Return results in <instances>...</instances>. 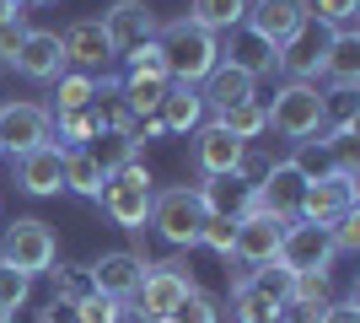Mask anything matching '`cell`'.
Masks as SVG:
<instances>
[{
  "mask_svg": "<svg viewBox=\"0 0 360 323\" xmlns=\"http://www.w3.org/2000/svg\"><path fill=\"white\" fill-rule=\"evenodd\" d=\"M156 49H162V60H167V76L183 81V87H199V81H205L215 65H221V44H215V32L194 27L188 16H172V22H162V32H156Z\"/></svg>",
  "mask_w": 360,
  "mask_h": 323,
  "instance_id": "6da1fadb",
  "label": "cell"
},
{
  "mask_svg": "<svg viewBox=\"0 0 360 323\" xmlns=\"http://www.w3.org/2000/svg\"><path fill=\"white\" fill-rule=\"evenodd\" d=\"M264 113H269V129L274 135L296 140V146H307V140H323V92H317V81H285L280 92H274V103H264Z\"/></svg>",
  "mask_w": 360,
  "mask_h": 323,
  "instance_id": "7a4b0ae2",
  "label": "cell"
},
{
  "mask_svg": "<svg viewBox=\"0 0 360 323\" xmlns=\"http://www.w3.org/2000/svg\"><path fill=\"white\" fill-rule=\"evenodd\" d=\"M150 200H156V178H150V167L140 162V156L129 162V167L108 172L103 194H97L103 215L113 221V227H124V232H135V227L150 221Z\"/></svg>",
  "mask_w": 360,
  "mask_h": 323,
  "instance_id": "3957f363",
  "label": "cell"
},
{
  "mask_svg": "<svg viewBox=\"0 0 360 323\" xmlns=\"http://www.w3.org/2000/svg\"><path fill=\"white\" fill-rule=\"evenodd\" d=\"M199 227H205V200H199V189H188V184L156 189V200H150V232H156L172 253L199 248Z\"/></svg>",
  "mask_w": 360,
  "mask_h": 323,
  "instance_id": "277c9868",
  "label": "cell"
},
{
  "mask_svg": "<svg viewBox=\"0 0 360 323\" xmlns=\"http://www.w3.org/2000/svg\"><path fill=\"white\" fill-rule=\"evenodd\" d=\"M54 259H60V237H54V227L38 221V215H16L11 227H6V237H0V264L22 270L27 280L49 275Z\"/></svg>",
  "mask_w": 360,
  "mask_h": 323,
  "instance_id": "5b68a950",
  "label": "cell"
},
{
  "mask_svg": "<svg viewBox=\"0 0 360 323\" xmlns=\"http://www.w3.org/2000/svg\"><path fill=\"white\" fill-rule=\"evenodd\" d=\"M103 38H108V54H119V60H129V54H140L146 44H156V32H162V16L150 11L146 0H113L103 11Z\"/></svg>",
  "mask_w": 360,
  "mask_h": 323,
  "instance_id": "8992f818",
  "label": "cell"
},
{
  "mask_svg": "<svg viewBox=\"0 0 360 323\" xmlns=\"http://www.w3.org/2000/svg\"><path fill=\"white\" fill-rule=\"evenodd\" d=\"M188 291H194L188 259H183V253H167V259H156L146 270V280H140V291H135V308H140V318H167Z\"/></svg>",
  "mask_w": 360,
  "mask_h": 323,
  "instance_id": "52a82bcc",
  "label": "cell"
},
{
  "mask_svg": "<svg viewBox=\"0 0 360 323\" xmlns=\"http://www.w3.org/2000/svg\"><path fill=\"white\" fill-rule=\"evenodd\" d=\"M285 296H290V275L280 264H264V270H253L248 286L231 291V318L237 323H274L280 308H285Z\"/></svg>",
  "mask_w": 360,
  "mask_h": 323,
  "instance_id": "ba28073f",
  "label": "cell"
},
{
  "mask_svg": "<svg viewBox=\"0 0 360 323\" xmlns=\"http://www.w3.org/2000/svg\"><path fill=\"white\" fill-rule=\"evenodd\" d=\"M333 259H339V253H333L328 227L285 221V232H280V253H274V264H280L285 275H312V270H328Z\"/></svg>",
  "mask_w": 360,
  "mask_h": 323,
  "instance_id": "9c48e42d",
  "label": "cell"
},
{
  "mask_svg": "<svg viewBox=\"0 0 360 323\" xmlns=\"http://www.w3.org/2000/svg\"><path fill=\"white\" fill-rule=\"evenodd\" d=\"M307 22H312L307 0H248V16H242V27L253 32L258 44H269L274 54H280Z\"/></svg>",
  "mask_w": 360,
  "mask_h": 323,
  "instance_id": "30bf717a",
  "label": "cell"
},
{
  "mask_svg": "<svg viewBox=\"0 0 360 323\" xmlns=\"http://www.w3.org/2000/svg\"><path fill=\"white\" fill-rule=\"evenodd\" d=\"M360 210V178H345V172H323L307 184L301 194V215L296 221H312V227H333L339 215Z\"/></svg>",
  "mask_w": 360,
  "mask_h": 323,
  "instance_id": "8fae6325",
  "label": "cell"
},
{
  "mask_svg": "<svg viewBox=\"0 0 360 323\" xmlns=\"http://www.w3.org/2000/svg\"><path fill=\"white\" fill-rule=\"evenodd\" d=\"M301 194H307V178H301V167H296V162H274V167L253 184V215L296 221V215H301Z\"/></svg>",
  "mask_w": 360,
  "mask_h": 323,
  "instance_id": "7c38bea8",
  "label": "cell"
},
{
  "mask_svg": "<svg viewBox=\"0 0 360 323\" xmlns=\"http://www.w3.org/2000/svg\"><path fill=\"white\" fill-rule=\"evenodd\" d=\"M54 140V113L44 103H6L0 108V151H32V146H44Z\"/></svg>",
  "mask_w": 360,
  "mask_h": 323,
  "instance_id": "4fadbf2b",
  "label": "cell"
},
{
  "mask_svg": "<svg viewBox=\"0 0 360 323\" xmlns=\"http://www.w3.org/2000/svg\"><path fill=\"white\" fill-rule=\"evenodd\" d=\"M86 275H91V291H97V296L135 302L140 280H146V264H140L129 248H108V253H97V259L86 264Z\"/></svg>",
  "mask_w": 360,
  "mask_h": 323,
  "instance_id": "5bb4252c",
  "label": "cell"
},
{
  "mask_svg": "<svg viewBox=\"0 0 360 323\" xmlns=\"http://www.w3.org/2000/svg\"><path fill=\"white\" fill-rule=\"evenodd\" d=\"M16 184L27 189V194H38V200L60 194V189H65V146L44 140V146L22 151V156H16Z\"/></svg>",
  "mask_w": 360,
  "mask_h": 323,
  "instance_id": "9a60e30c",
  "label": "cell"
},
{
  "mask_svg": "<svg viewBox=\"0 0 360 323\" xmlns=\"http://www.w3.org/2000/svg\"><path fill=\"white\" fill-rule=\"evenodd\" d=\"M280 232H285V221H274V215H242L237 237H231V259L253 264V270L274 264V253H280Z\"/></svg>",
  "mask_w": 360,
  "mask_h": 323,
  "instance_id": "2e32d148",
  "label": "cell"
},
{
  "mask_svg": "<svg viewBox=\"0 0 360 323\" xmlns=\"http://www.w3.org/2000/svg\"><path fill=\"white\" fill-rule=\"evenodd\" d=\"M323 54H328V27L307 22V27L274 54V65L285 70V81H317V76H323Z\"/></svg>",
  "mask_w": 360,
  "mask_h": 323,
  "instance_id": "e0dca14e",
  "label": "cell"
},
{
  "mask_svg": "<svg viewBox=\"0 0 360 323\" xmlns=\"http://www.w3.org/2000/svg\"><path fill=\"white\" fill-rule=\"evenodd\" d=\"M60 49H65V70H81V76H97V70L113 60L103 27H97L91 16H81V22H70V27L60 32Z\"/></svg>",
  "mask_w": 360,
  "mask_h": 323,
  "instance_id": "ac0fdd59",
  "label": "cell"
},
{
  "mask_svg": "<svg viewBox=\"0 0 360 323\" xmlns=\"http://www.w3.org/2000/svg\"><path fill=\"white\" fill-rule=\"evenodd\" d=\"M11 65H16L27 81H54V76H65L60 32H54V27H27V38H22V49H16Z\"/></svg>",
  "mask_w": 360,
  "mask_h": 323,
  "instance_id": "d6986e66",
  "label": "cell"
},
{
  "mask_svg": "<svg viewBox=\"0 0 360 323\" xmlns=\"http://www.w3.org/2000/svg\"><path fill=\"white\" fill-rule=\"evenodd\" d=\"M237 156H242V140L226 135L215 119L199 129V140H194V167L205 172V178H231V172H237Z\"/></svg>",
  "mask_w": 360,
  "mask_h": 323,
  "instance_id": "ffe728a7",
  "label": "cell"
},
{
  "mask_svg": "<svg viewBox=\"0 0 360 323\" xmlns=\"http://www.w3.org/2000/svg\"><path fill=\"white\" fill-rule=\"evenodd\" d=\"M248 97H258V81L248 76V70H237V65H215L210 76H205V92H199V103L210 108V113H226V108L248 103Z\"/></svg>",
  "mask_w": 360,
  "mask_h": 323,
  "instance_id": "44dd1931",
  "label": "cell"
},
{
  "mask_svg": "<svg viewBox=\"0 0 360 323\" xmlns=\"http://www.w3.org/2000/svg\"><path fill=\"white\" fill-rule=\"evenodd\" d=\"M156 119H162L167 135H188L205 119V103H199V87H183V81H167L162 103H156Z\"/></svg>",
  "mask_w": 360,
  "mask_h": 323,
  "instance_id": "7402d4cb",
  "label": "cell"
},
{
  "mask_svg": "<svg viewBox=\"0 0 360 323\" xmlns=\"http://www.w3.org/2000/svg\"><path fill=\"white\" fill-rule=\"evenodd\" d=\"M323 76H328L333 87H360V32H355V27H333V32H328Z\"/></svg>",
  "mask_w": 360,
  "mask_h": 323,
  "instance_id": "603a6c76",
  "label": "cell"
},
{
  "mask_svg": "<svg viewBox=\"0 0 360 323\" xmlns=\"http://www.w3.org/2000/svg\"><path fill=\"white\" fill-rule=\"evenodd\" d=\"M199 200H205V215H226V221L253 215V189L242 184V178H205Z\"/></svg>",
  "mask_w": 360,
  "mask_h": 323,
  "instance_id": "cb8c5ba5",
  "label": "cell"
},
{
  "mask_svg": "<svg viewBox=\"0 0 360 323\" xmlns=\"http://www.w3.org/2000/svg\"><path fill=\"white\" fill-rule=\"evenodd\" d=\"M226 65H237V70H248V76H274V49L258 44L248 27H231L226 32Z\"/></svg>",
  "mask_w": 360,
  "mask_h": 323,
  "instance_id": "d4e9b609",
  "label": "cell"
},
{
  "mask_svg": "<svg viewBox=\"0 0 360 323\" xmlns=\"http://www.w3.org/2000/svg\"><path fill=\"white\" fill-rule=\"evenodd\" d=\"M215 124H221L226 135H237L242 146H253V140L269 135V113H264V103H258V97H248V103H237V108H226V113H215Z\"/></svg>",
  "mask_w": 360,
  "mask_h": 323,
  "instance_id": "484cf974",
  "label": "cell"
},
{
  "mask_svg": "<svg viewBox=\"0 0 360 323\" xmlns=\"http://www.w3.org/2000/svg\"><path fill=\"white\" fill-rule=\"evenodd\" d=\"M242 16H248V0H188V22L194 27H205V32H231V27H242Z\"/></svg>",
  "mask_w": 360,
  "mask_h": 323,
  "instance_id": "4316f807",
  "label": "cell"
},
{
  "mask_svg": "<svg viewBox=\"0 0 360 323\" xmlns=\"http://www.w3.org/2000/svg\"><path fill=\"white\" fill-rule=\"evenodd\" d=\"M103 184H108V172L91 162L86 146H81V151H65V189H70V194H81V200H97V194H103Z\"/></svg>",
  "mask_w": 360,
  "mask_h": 323,
  "instance_id": "83f0119b",
  "label": "cell"
},
{
  "mask_svg": "<svg viewBox=\"0 0 360 323\" xmlns=\"http://www.w3.org/2000/svg\"><path fill=\"white\" fill-rule=\"evenodd\" d=\"M86 151H91V162H97L103 172H119V167H129V162L140 156V146L129 135H119V129H97V140H91Z\"/></svg>",
  "mask_w": 360,
  "mask_h": 323,
  "instance_id": "f1b7e54d",
  "label": "cell"
},
{
  "mask_svg": "<svg viewBox=\"0 0 360 323\" xmlns=\"http://www.w3.org/2000/svg\"><path fill=\"white\" fill-rule=\"evenodd\" d=\"M167 60H162V49L146 44L140 54H129V76H124V87H167Z\"/></svg>",
  "mask_w": 360,
  "mask_h": 323,
  "instance_id": "f546056e",
  "label": "cell"
},
{
  "mask_svg": "<svg viewBox=\"0 0 360 323\" xmlns=\"http://www.w3.org/2000/svg\"><path fill=\"white\" fill-rule=\"evenodd\" d=\"M91 92H97V76H81V70H65V76H54V103H60V113L91 108Z\"/></svg>",
  "mask_w": 360,
  "mask_h": 323,
  "instance_id": "4dcf8cb0",
  "label": "cell"
},
{
  "mask_svg": "<svg viewBox=\"0 0 360 323\" xmlns=\"http://www.w3.org/2000/svg\"><path fill=\"white\" fill-rule=\"evenodd\" d=\"M97 129H103V124H97V113H91V108L60 113V140H54V146H65V151H81V146H91V140H97Z\"/></svg>",
  "mask_w": 360,
  "mask_h": 323,
  "instance_id": "1f68e13d",
  "label": "cell"
},
{
  "mask_svg": "<svg viewBox=\"0 0 360 323\" xmlns=\"http://www.w3.org/2000/svg\"><path fill=\"white\" fill-rule=\"evenodd\" d=\"M60 264V259H54ZM49 280H54V302H86L91 296V275H86V264H60V270H49Z\"/></svg>",
  "mask_w": 360,
  "mask_h": 323,
  "instance_id": "d6a6232c",
  "label": "cell"
},
{
  "mask_svg": "<svg viewBox=\"0 0 360 323\" xmlns=\"http://www.w3.org/2000/svg\"><path fill=\"white\" fill-rule=\"evenodd\" d=\"M167 318H172V323H221V308H215L210 291H199V286H194V291L183 296L178 308L167 312Z\"/></svg>",
  "mask_w": 360,
  "mask_h": 323,
  "instance_id": "836d02e7",
  "label": "cell"
},
{
  "mask_svg": "<svg viewBox=\"0 0 360 323\" xmlns=\"http://www.w3.org/2000/svg\"><path fill=\"white\" fill-rule=\"evenodd\" d=\"M307 11H312L317 27H355V11H360V0H307Z\"/></svg>",
  "mask_w": 360,
  "mask_h": 323,
  "instance_id": "e575fe53",
  "label": "cell"
},
{
  "mask_svg": "<svg viewBox=\"0 0 360 323\" xmlns=\"http://www.w3.org/2000/svg\"><path fill=\"white\" fill-rule=\"evenodd\" d=\"M285 302H333V275L312 270V275H290V296Z\"/></svg>",
  "mask_w": 360,
  "mask_h": 323,
  "instance_id": "d590c367",
  "label": "cell"
},
{
  "mask_svg": "<svg viewBox=\"0 0 360 323\" xmlns=\"http://www.w3.org/2000/svg\"><path fill=\"white\" fill-rule=\"evenodd\" d=\"M231 237H237V221H226V215H205V227H199V248H210V253L231 259Z\"/></svg>",
  "mask_w": 360,
  "mask_h": 323,
  "instance_id": "8d00e7d4",
  "label": "cell"
},
{
  "mask_svg": "<svg viewBox=\"0 0 360 323\" xmlns=\"http://www.w3.org/2000/svg\"><path fill=\"white\" fill-rule=\"evenodd\" d=\"M27 296H32V280L22 275V270H11V264H0V308L16 312Z\"/></svg>",
  "mask_w": 360,
  "mask_h": 323,
  "instance_id": "74e56055",
  "label": "cell"
},
{
  "mask_svg": "<svg viewBox=\"0 0 360 323\" xmlns=\"http://www.w3.org/2000/svg\"><path fill=\"white\" fill-rule=\"evenodd\" d=\"M75 312H81V323H124V302L97 296V291H91L86 302H75Z\"/></svg>",
  "mask_w": 360,
  "mask_h": 323,
  "instance_id": "f35d334b",
  "label": "cell"
},
{
  "mask_svg": "<svg viewBox=\"0 0 360 323\" xmlns=\"http://www.w3.org/2000/svg\"><path fill=\"white\" fill-rule=\"evenodd\" d=\"M328 237H333V253H360V210L339 215L328 227Z\"/></svg>",
  "mask_w": 360,
  "mask_h": 323,
  "instance_id": "ab89813d",
  "label": "cell"
},
{
  "mask_svg": "<svg viewBox=\"0 0 360 323\" xmlns=\"http://www.w3.org/2000/svg\"><path fill=\"white\" fill-rule=\"evenodd\" d=\"M22 38H27V22H22V16H6V22H0V65H11V60H16Z\"/></svg>",
  "mask_w": 360,
  "mask_h": 323,
  "instance_id": "60d3db41",
  "label": "cell"
},
{
  "mask_svg": "<svg viewBox=\"0 0 360 323\" xmlns=\"http://www.w3.org/2000/svg\"><path fill=\"white\" fill-rule=\"evenodd\" d=\"M323 323H360V291H349L345 302H328V308H323Z\"/></svg>",
  "mask_w": 360,
  "mask_h": 323,
  "instance_id": "b9f144b4",
  "label": "cell"
},
{
  "mask_svg": "<svg viewBox=\"0 0 360 323\" xmlns=\"http://www.w3.org/2000/svg\"><path fill=\"white\" fill-rule=\"evenodd\" d=\"M38 323H81V312H75L70 302H49V308L38 312Z\"/></svg>",
  "mask_w": 360,
  "mask_h": 323,
  "instance_id": "7bdbcfd3",
  "label": "cell"
},
{
  "mask_svg": "<svg viewBox=\"0 0 360 323\" xmlns=\"http://www.w3.org/2000/svg\"><path fill=\"white\" fill-rule=\"evenodd\" d=\"M38 6H54V0H16V11L27 16V11H38Z\"/></svg>",
  "mask_w": 360,
  "mask_h": 323,
  "instance_id": "ee69618b",
  "label": "cell"
},
{
  "mask_svg": "<svg viewBox=\"0 0 360 323\" xmlns=\"http://www.w3.org/2000/svg\"><path fill=\"white\" fill-rule=\"evenodd\" d=\"M140 323H172V318H140Z\"/></svg>",
  "mask_w": 360,
  "mask_h": 323,
  "instance_id": "f6af8a7d",
  "label": "cell"
},
{
  "mask_svg": "<svg viewBox=\"0 0 360 323\" xmlns=\"http://www.w3.org/2000/svg\"><path fill=\"white\" fill-rule=\"evenodd\" d=\"M0 323H11V312H6V308H0Z\"/></svg>",
  "mask_w": 360,
  "mask_h": 323,
  "instance_id": "bcb514c9",
  "label": "cell"
},
{
  "mask_svg": "<svg viewBox=\"0 0 360 323\" xmlns=\"http://www.w3.org/2000/svg\"><path fill=\"white\" fill-rule=\"evenodd\" d=\"M0 108H6V87H0Z\"/></svg>",
  "mask_w": 360,
  "mask_h": 323,
  "instance_id": "7dc6e473",
  "label": "cell"
},
{
  "mask_svg": "<svg viewBox=\"0 0 360 323\" xmlns=\"http://www.w3.org/2000/svg\"><path fill=\"white\" fill-rule=\"evenodd\" d=\"M0 156H6V151H0Z\"/></svg>",
  "mask_w": 360,
  "mask_h": 323,
  "instance_id": "c3c4849f",
  "label": "cell"
}]
</instances>
